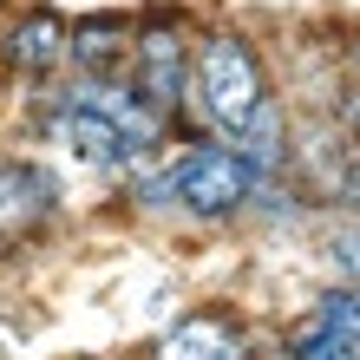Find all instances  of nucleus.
<instances>
[{
    "instance_id": "f257e3e1",
    "label": "nucleus",
    "mask_w": 360,
    "mask_h": 360,
    "mask_svg": "<svg viewBox=\"0 0 360 360\" xmlns=\"http://www.w3.org/2000/svg\"><path fill=\"white\" fill-rule=\"evenodd\" d=\"M190 98H197V112L210 131H243L249 112L269 98V66H262V53L249 46L243 33H203L197 46H190Z\"/></svg>"
},
{
    "instance_id": "f03ea898",
    "label": "nucleus",
    "mask_w": 360,
    "mask_h": 360,
    "mask_svg": "<svg viewBox=\"0 0 360 360\" xmlns=\"http://www.w3.org/2000/svg\"><path fill=\"white\" fill-rule=\"evenodd\" d=\"M262 171L249 164L236 144H190L184 158H171V203L190 210L197 223H223V217H243L249 197H256Z\"/></svg>"
},
{
    "instance_id": "7ed1b4c3",
    "label": "nucleus",
    "mask_w": 360,
    "mask_h": 360,
    "mask_svg": "<svg viewBox=\"0 0 360 360\" xmlns=\"http://www.w3.org/2000/svg\"><path fill=\"white\" fill-rule=\"evenodd\" d=\"M124 79L158 105L164 118H177V105L190 98V46L177 33V20H144L124 53Z\"/></svg>"
},
{
    "instance_id": "20e7f679",
    "label": "nucleus",
    "mask_w": 360,
    "mask_h": 360,
    "mask_svg": "<svg viewBox=\"0 0 360 360\" xmlns=\"http://www.w3.org/2000/svg\"><path fill=\"white\" fill-rule=\"evenodd\" d=\"M46 131H53L59 151H72L79 164H92V171H124V164H138V158H144V151H138V144L124 138L105 112H92V105H79V98H66V92L53 98Z\"/></svg>"
},
{
    "instance_id": "39448f33",
    "label": "nucleus",
    "mask_w": 360,
    "mask_h": 360,
    "mask_svg": "<svg viewBox=\"0 0 360 360\" xmlns=\"http://www.w3.org/2000/svg\"><path fill=\"white\" fill-rule=\"evenodd\" d=\"M66 33H72V20L39 0V7L13 13L7 39H0V59H7V72H20V79H46V72L66 66Z\"/></svg>"
},
{
    "instance_id": "423d86ee",
    "label": "nucleus",
    "mask_w": 360,
    "mask_h": 360,
    "mask_svg": "<svg viewBox=\"0 0 360 360\" xmlns=\"http://www.w3.org/2000/svg\"><path fill=\"white\" fill-rule=\"evenodd\" d=\"M59 210V177L46 164H27V158H0V243L39 229Z\"/></svg>"
},
{
    "instance_id": "0eeeda50",
    "label": "nucleus",
    "mask_w": 360,
    "mask_h": 360,
    "mask_svg": "<svg viewBox=\"0 0 360 360\" xmlns=\"http://www.w3.org/2000/svg\"><path fill=\"white\" fill-rule=\"evenodd\" d=\"M124 53H131V20H124V13H86V20H72L66 66H79V72H124Z\"/></svg>"
},
{
    "instance_id": "6e6552de",
    "label": "nucleus",
    "mask_w": 360,
    "mask_h": 360,
    "mask_svg": "<svg viewBox=\"0 0 360 360\" xmlns=\"http://www.w3.org/2000/svg\"><path fill=\"white\" fill-rule=\"evenodd\" d=\"M249 347V334L229 321L223 308H197V314H184L177 328H164L158 334V354H243Z\"/></svg>"
},
{
    "instance_id": "1a4fd4ad",
    "label": "nucleus",
    "mask_w": 360,
    "mask_h": 360,
    "mask_svg": "<svg viewBox=\"0 0 360 360\" xmlns=\"http://www.w3.org/2000/svg\"><path fill=\"white\" fill-rule=\"evenodd\" d=\"M282 347H288V354H302V360H360V334L321 321V314H308L302 328H288V334H282Z\"/></svg>"
},
{
    "instance_id": "9d476101",
    "label": "nucleus",
    "mask_w": 360,
    "mask_h": 360,
    "mask_svg": "<svg viewBox=\"0 0 360 360\" xmlns=\"http://www.w3.org/2000/svg\"><path fill=\"white\" fill-rule=\"evenodd\" d=\"M308 314H321V321H334V328L360 334V275H341L334 288H321V295H314V308H308Z\"/></svg>"
},
{
    "instance_id": "9b49d317",
    "label": "nucleus",
    "mask_w": 360,
    "mask_h": 360,
    "mask_svg": "<svg viewBox=\"0 0 360 360\" xmlns=\"http://www.w3.org/2000/svg\"><path fill=\"white\" fill-rule=\"evenodd\" d=\"M328 262L341 269V275H360V223H347V229L328 236Z\"/></svg>"
},
{
    "instance_id": "f8f14e48",
    "label": "nucleus",
    "mask_w": 360,
    "mask_h": 360,
    "mask_svg": "<svg viewBox=\"0 0 360 360\" xmlns=\"http://www.w3.org/2000/svg\"><path fill=\"white\" fill-rule=\"evenodd\" d=\"M341 124H347V131H360V92L341 98Z\"/></svg>"
},
{
    "instance_id": "ddd939ff",
    "label": "nucleus",
    "mask_w": 360,
    "mask_h": 360,
    "mask_svg": "<svg viewBox=\"0 0 360 360\" xmlns=\"http://www.w3.org/2000/svg\"><path fill=\"white\" fill-rule=\"evenodd\" d=\"M354 66H360V39H354Z\"/></svg>"
},
{
    "instance_id": "4468645a",
    "label": "nucleus",
    "mask_w": 360,
    "mask_h": 360,
    "mask_svg": "<svg viewBox=\"0 0 360 360\" xmlns=\"http://www.w3.org/2000/svg\"><path fill=\"white\" fill-rule=\"evenodd\" d=\"M0 256H7V243H0Z\"/></svg>"
}]
</instances>
